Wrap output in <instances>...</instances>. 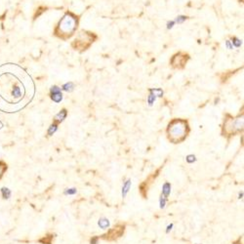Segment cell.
Wrapping results in <instances>:
<instances>
[{
	"label": "cell",
	"mask_w": 244,
	"mask_h": 244,
	"mask_svg": "<svg viewBox=\"0 0 244 244\" xmlns=\"http://www.w3.org/2000/svg\"><path fill=\"white\" fill-rule=\"evenodd\" d=\"M167 138L172 144H181L187 139L189 133V126L187 120L174 119L167 127Z\"/></svg>",
	"instance_id": "6da1fadb"
},
{
	"label": "cell",
	"mask_w": 244,
	"mask_h": 244,
	"mask_svg": "<svg viewBox=\"0 0 244 244\" xmlns=\"http://www.w3.org/2000/svg\"><path fill=\"white\" fill-rule=\"evenodd\" d=\"M76 27H77V20H76V18L71 14H66L60 21L57 30L62 36L69 37L75 31Z\"/></svg>",
	"instance_id": "7a4b0ae2"
},
{
	"label": "cell",
	"mask_w": 244,
	"mask_h": 244,
	"mask_svg": "<svg viewBox=\"0 0 244 244\" xmlns=\"http://www.w3.org/2000/svg\"><path fill=\"white\" fill-rule=\"evenodd\" d=\"M125 230H126V224L118 223L112 227L111 229H108L107 232L103 233L102 235H99V237H100V239L108 242L117 241L118 239H120L124 235Z\"/></svg>",
	"instance_id": "3957f363"
},
{
	"label": "cell",
	"mask_w": 244,
	"mask_h": 244,
	"mask_svg": "<svg viewBox=\"0 0 244 244\" xmlns=\"http://www.w3.org/2000/svg\"><path fill=\"white\" fill-rule=\"evenodd\" d=\"M243 129L242 117L237 119H227L224 124V136H233L237 133L241 132Z\"/></svg>",
	"instance_id": "277c9868"
},
{
	"label": "cell",
	"mask_w": 244,
	"mask_h": 244,
	"mask_svg": "<svg viewBox=\"0 0 244 244\" xmlns=\"http://www.w3.org/2000/svg\"><path fill=\"white\" fill-rule=\"evenodd\" d=\"M158 173L159 170H157L154 173H152V175H149L144 182H142L139 186V193L142 196L144 199H147V194H149V191L152 185L153 184V182L155 181V179L158 177Z\"/></svg>",
	"instance_id": "5b68a950"
},
{
	"label": "cell",
	"mask_w": 244,
	"mask_h": 244,
	"mask_svg": "<svg viewBox=\"0 0 244 244\" xmlns=\"http://www.w3.org/2000/svg\"><path fill=\"white\" fill-rule=\"evenodd\" d=\"M131 186H132V181H131V179H127L123 182V185H122V188H121V196L123 199L127 196V194L129 193Z\"/></svg>",
	"instance_id": "8992f818"
},
{
	"label": "cell",
	"mask_w": 244,
	"mask_h": 244,
	"mask_svg": "<svg viewBox=\"0 0 244 244\" xmlns=\"http://www.w3.org/2000/svg\"><path fill=\"white\" fill-rule=\"evenodd\" d=\"M171 191H172V185L170 182H165L164 184L162 186V189H161V194L162 196H164L166 198H168L169 199V196L170 194H171Z\"/></svg>",
	"instance_id": "52a82bcc"
},
{
	"label": "cell",
	"mask_w": 244,
	"mask_h": 244,
	"mask_svg": "<svg viewBox=\"0 0 244 244\" xmlns=\"http://www.w3.org/2000/svg\"><path fill=\"white\" fill-rule=\"evenodd\" d=\"M98 226L100 227L102 230H108V227H110V220H108V218L102 217L98 221Z\"/></svg>",
	"instance_id": "ba28073f"
},
{
	"label": "cell",
	"mask_w": 244,
	"mask_h": 244,
	"mask_svg": "<svg viewBox=\"0 0 244 244\" xmlns=\"http://www.w3.org/2000/svg\"><path fill=\"white\" fill-rule=\"evenodd\" d=\"M1 194H2V197L4 198V199H9V198L11 197L12 192L8 188L3 187V188H1Z\"/></svg>",
	"instance_id": "9c48e42d"
},
{
	"label": "cell",
	"mask_w": 244,
	"mask_h": 244,
	"mask_svg": "<svg viewBox=\"0 0 244 244\" xmlns=\"http://www.w3.org/2000/svg\"><path fill=\"white\" fill-rule=\"evenodd\" d=\"M168 198H166L164 196H162L161 194L159 195V208L160 209H165L167 202H168Z\"/></svg>",
	"instance_id": "30bf717a"
},
{
	"label": "cell",
	"mask_w": 244,
	"mask_h": 244,
	"mask_svg": "<svg viewBox=\"0 0 244 244\" xmlns=\"http://www.w3.org/2000/svg\"><path fill=\"white\" fill-rule=\"evenodd\" d=\"M76 193H77V188H66L64 191L65 195H75Z\"/></svg>",
	"instance_id": "8fae6325"
},
{
	"label": "cell",
	"mask_w": 244,
	"mask_h": 244,
	"mask_svg": "<svg viewBox=\"0 0 244 244\" xmlns=\"http://www.w3.org/2000/svg\"><path fill=\"white\" fill-rule=\"evenodd\" d=\"M66 115V110H63L62 111L59 112V113L57 114V116H56V120H57L58 122H62L64 119H65Z\"/></svg>",
	"instance_id": "7c38bea8"
},
{
	"label": "cell",
	"mask_w": 244,
	"mask_h": 244,
	"mask_svg": "<svg viewBox=\"0 0 244 244\" xmlns=\"http://www.w3.org/2000/svg\"><path fill=\"white\" fill-rule=\"evenodd\" d=\"M51 98H52V100L54 102H56V103H59L62 101V93H58V94H53V95H51Z\"/></svg>",
	"instance_id": "4fadbf2b"
},
{
	"label": "cell",
	"mask_w": 244,
	"mask_h": 244,
	"mask_svg": "<svg viewBox=\"0 0 244 244\" xmlns=\"http://www.w3.org/2000/svg\"><path fill=\"white\" fill-rule=\"evenodd\" d=\"M100 240L101 239L100 237H99V235H94L89 239V244H99Z\"/></svg>",
	"instance_id": "5bb4252c"
},
{
	"label": "cell",
	"mask_w": 244,
	"mask_h": 244,
	"mask_svg": "<svg viewBox=\"0 0 244 244\" xmlns=\"http://www.w3.org/2000/svg\"><path fill=\"white\" fill-rule=\"evenodd\" d=\"M186 160H187V162L189 163V164H192V163H194L196 161V157L193 154H188L187 157H186Z\"/></svg>",
	"instance_id": "9a60e30c"
},
{
	"label": "cell",
	"mask_w": 244,
	"mask_h": 244,
	"mask_svg": "<svg viewBox=\"0 0 244 244\" xmlns=\"http://www.w3.org/2000/svg\"><path fill=\"white\" fill-rule=\"evenodd\" d=\"M57 129H58L57 125L56 124H52L49 127V129H48V135H49V136H52V135L57 131Z\"/></svg>",
	"instance_id": "2e32d148"
},
{
	"label": "cell",
	"mask_w": 244,
	"mask_h": 244,
	"mask_svg": "<svg viewBox=\"0 0 244 244\" xmlns=\"http://www.w3.org/2000/svg\"><path fill=\"white\" fill-rule=\"evenodd\" d=\"M58 93H61V89L58 86H52L51 87V95L58 94Z\"/></svg>",
	"instance_id": "e0dca14e"
},
{
	"label": "cell",
	"mask_w": 244,
	"mask_h": 244,
	"mask_svg": "<svg viewBox=\"0 0 244 244\" xmlns=\"http://www.w3.org/2000/svg\"><path fill=\"white\" fill-rule=\"evenodd\" d=\"M173 227H174V224H173V223H171L170 225H168V226L166 227V230H165V232H166V233H169V232L172 230Z\"/></svg>",
	"instance_id": "ac0fdd59"
},
{
	"label": "cell",
	"mask_w": 244,
	"mask_h": 244,
	"mask_svg": "<svg viewBox=\"0 0 244 244\" xmlns=\"http://www.w3.org/2000/svg\"><path fill=\"white\" fill-rule=\"evenodd\" d=\"M4 170H5V167H2V166H0V177H1L2 173L4 172Z\"/></svg>",
	"instance_id": "d6986e66"
},
{
	"label": "cell",
	"mask_w": 244,
	"mask_h": 244,
	"mask_svg": "<svg viewBox=\"0 0 244 244\" xmlns=\"http://www.w3.org/2000/svg\"><path fill=\"white\" fill-rule=\"evenodd\" d=\"M242 198H243V191L238 193V199H242Z\"/></svg>",
	"instance_id": "ffe728a7"
},
{
	"label": "cell",
	"mask_w": 244,
	"mask_h": 244,
	"mask_svg": "<svg viewBox=\"0 0 244 244\" xmlns=\"http://www.w3.org/2000/svg\"><path fill=\"white\" fill-rule=\"evenodd\" d=\"M194 244H202V243H194Z\"/></svg>",
	"instance_id": "44dd1931"
}]
</instances>
